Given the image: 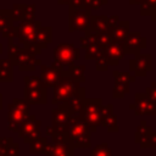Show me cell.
I'll use <instances>...</instances> for the list:
<instances>
[{
  "instance_id": "obj_3",
  "label": "cell",
  "mask_w": 156,
  "mask_h": 156,
  "mask_svg": "<svg viewBox=\"0 0 156 156\" xmlns=\"http://www.w3.org/2000/svg\"><path fill=\"white\" fill-rule=\"evenodd\" d=\"M101 99H89L85 98L82 110L79 112V117L89 126L91 132H96L98 127L101 126V108H102Z\"/></svg>"
},
{
  "instance_id": "obj_6",
  "label": "cell",
  "mask_w": 156,
  "mask_h": 156,
  "mask_svg": "<svg viewBox=\"0 0 156 156\" xmlns=\"http://www.w3.org/2000/svg\"><path fill=\"white\" fill-rule=\"evenodd\" d=\"M80 58V50L71 43H61L54 50V63L65 68L74 65Z\"/></svg>"
},
{
  "instance_id": "obj_31",
  "label": "cell",
  "mask_w": 156,
  "mask_h": 156,
  "mask_svg": "<svg viewBox=\"0 0 156 156\" xmlns=\"http://www.w3.org/2000/svg\"><path fill=\"white\" fill-rule=\"evenodd\" d=\"M102 127H105L108 132L111 133H117L118 132V123H117V116L115 113H112L111 116H108L102 123H101Z\"/></svg>"
},
{
  "instance_id": "obj_34",
  "label": "cell",
  "mask_w": 156,
  "mask_h": 156,
  "mask_svg": "<svg viewBox=\"0 0 156 156\" xmlns=\"http://www.w3.org/2000/svg\"><path fill=\"white\" fill-rule=\"evenodd\" d=\"M6 156H20V145L13 141V139L10 136L9 143L6 145Z\"/></svg>"
},
{
  "instance_id": "obj_1",
  "label": "cell",
  "mask_w": 156,
  "mask_h": 156,
  "mask_svg": "<svg viewBox=\"0 0 156 156\" xmlns=\"http://www.w3.org/2000/svg\"><path fill=\"white\" fill-rule=\"evenodd\" d=\"M67 136L73 147L89 149L91 146V129L78 115L73 116Z\"/></svg>"
},
{
  "instance_id": "obj_25",
  "label": "cell",
  "mask_w": 156,
  "mask_h": 156,
  "mask_svg": "<svg viewBox=\"0 0 156 156\" xmlns=\"http://www.w3.org/2000/svg\"><path fill=\"white\" fill-rule=\"evenodd\" d=\"M85 66L84 65H72L67 68V74L71 79H73L77 83H82L85 80Z\"/></svg>"
},
{
  "instance_id": "obj_44",
  "label": "cell",
  "mask_w": 156,
  "mask_h": 156,
  "mask_svg": "<svg viewBox=\"0 0 156 156\" xmlns=\"http://www.w3.org/2000/svg\"><path fill=\"white\" fill-rule=\"evenodd\" d=\"M10 136H5V138H0V156H5L6 152V145L9 143Z\"/></svg>"
},
{
  "instance_id": "obj_20",
  "label": "cell",
  "mask_w": 156,
  "mask_h": 156,
  "mask_svg": "<svg viewBox=\"0 0 156 156\" xmlns=\"http://www.w3.org/2000/svg\"><path fill=\"white\" fill-rule=\"evenodd\" d=\"M128 33H129V21H119L117 23V26L110 30L112 40H117V41H122V43L127 38Z\"/></svg>"
},
{
  "instance_id": "obj_36",
  "label": "cell",
  "mask_w": 156,
  "mask_h": 156,
  "mask_svg": "<svg viewBox=\"0 0 156 156\" xmlns=\"http://www.w3.org/2000/svg\"><path fill=\"white\" fill-rule=\"evenodd\" d=\"M35 20V5L29 4L23 7V21H34Z\"/></svg>"
},
{
  "instance_id": "obj_14",
  "label": "cell",
  "mask_w": 156,
  "mask_h": 156,
  "mask_svg": "<svg viewBox=\"0 0 156 156\" xmlns=\"http://www.w3.org/2000/svg\"><path fill=\"white\" fill-rule=\"evenodd\" d=\"M65 69L56 63H52L51 66L40 65V79L45 84L46 88H54L58 80L61 79Z\"/></svg>"
},
{
  "instance_id": "obj_11",
  "label": "cell",
  "mask_w": 156,
  "mask_h": 156,
  "mask_svg": "<svg viewBox=\"0 0 156 156\" xmlns=\"http://www.w3.org/2000/svg\"><path fill=\"white\" fill-rule=\"evenodd\" d=\"M41 126V122L38 121L35 118L34 115H29L27 117V119L20 126L17 133H18V136L24 140V143H32L33 140H35L37 138L40 136V128Z\"/></svg>"
},
{
  "instance_id": "obj_47",
  "label": "cell",
  "mask_w": 156,
  "mask_h": 156,
  "mask_svg": "<svg viewBox=\"0 0 156 156\" xmlns=\"http://www.w3.org/2000/svg\"><path fill=\"white\" fill-rule=\"evenodd\" d=\"M46 134H48V135H54V134H55V132H54V128H52L51 126L46 127Z\"/></svg>"
},
{
  "instance_id": "obj_23",
  "label": "cell",
  "mask_w": 156,
  "mask_h": 156,
  "mask_svg": "<svg viewBox=\"0 0 156 156\" xmlns=\"http://www.w3.org/2000/svg\"><path fill=\"white\" fill-rule=\"evenodd\" d=\"M48 146H49V141L45 136H39L35 140H33L30 143V147H29V152L32 155H43V154H46V150H48Z\"/></svg>"
},
{
  "instance_id": "obj_40",
  "label": "cell",
  "mask_w": 156,
  "mask_h": 156,
  "mask_svg": "<svg viewBox=\"0 0 156 156\" xmlns=\"http://www.w3.org/2000/svg\"><path fill=\"white\" fill-rule=\"evenodd\" d=\"M95 66H96V69H98V71H102V72H105V71L108 69L110 63H108V61L106 60V57L102 55V56H100L99 58L95 60Z\"/></svg>"
},
{
  "instance_id": "obj_18",
  "label": "cell",
  "mask_w": 156,
  "mask_h": 156,
  "mask_svg": "<svg viewBox=\"0 0 156 156\" xmlns=\"http://www.w3.org/2000/svg\"><path fill=\"white\" fill-rule=\"evenodd\" d=\"M85 100V88L79 85V88L77 89V91L74 93V95L71 96V99L65 104L69 110L71 112L73 113V116H77L79 115L80 110H82V106H83V102Z\"/></svg>"
},
{
  "instance_id": "obj_53",
  "label": "cell",
  "mask_w": 156,
  "mask_h": 156,
  "mask_svg": "<svg viewBox=\"0 0 156 156\" xmlns=\"http://www.w3.org/2000/svg\"><path fill=\"white\" fill-rule=\"evenodd\" d=\"M5 156H6V155H5Z\"/></svg>"
},
{
  "instance_id": "obj_21",
  "label": "cell",
  "mask_w": 156,
  "mask_h": 156,
  "mask_svg": "<svg viewBox=\"0 0 156 156\" xmlns=\"http://www.w3.org/2000/svg\"><path fill=\"white\" fill-rule=\"evenodd\" d=\"M52 40V28L50 26H40V28L37 32V41L39 44V48L43 50L50 44Z\"/></svg>"
},
{
  "instance_id": "obj_22",
  "label": "cell",
  "mask_w": 156,
  "mask_h": 156,
  "mask_svg": "<svg viewBox=\"0 0 156 156\" xmlns=\"http://www.w3.org/2000/svg\"><path fill=\"white\" fill-rule=\"evenodd\" d=\"M13 65L7 58L0 60V82H12Z\"/></svg>"
},
{
  "instance_id": "obj_27",
  "label": "cell",
  "mask_w": 156,
  "mask_h": 156,
  "mask_svg": "<svg viewBox=\"0 0 156 156\" xmlns=\"http://www.w3.org/2000/svg\"><path fill=\"white\" fill-rule=\"evenodd\" d=\"M84 50H85V55H84L85 60H96V58H99L100 56L104 55V48L98 45L96 41L93 43L91 45H89Z\"/></svg>"
},
{
  "instance_id": "obj_9",
  "label": "cell",
  "mask_w": 156,
  "mask_h": 156,
  "mask_svg": "<svg viewBox=\"0 0 156 156\" xmlns=\"http://www.w3.org/2000/svg\"><path fill=\"white\" fill-rule=\"evenodd\" d=\"M68 30L87 32L90 27L91 11L84 9H68Z\"/></svg>"
},
{
  "instance_id": "obj_42",
  "label": "cell",
  "mask_w": 156,
  "mask_h": 156,
  "mask_svg": "<svg viewBox=\"0 0 156 156\" xmlns=\"http://www.w3.org/2000/svg\"><path fill=\"white\" fill-rule=\"evenodd\" d=\"M145 95L147 96L149 100H151L152 102L156 104V82L151 83V85L146 88V90H145Z\"/></svg>"
},
{
  "instance_id": "obj_35",
  "label": "cell",
  "mask_w": 156,
  "mask_h": 156,
  "mask_svg": "<svg viewBox=\"0 0 156 156\" xmlns=\"http://www.w3.org/2000/svg\"><path fill=\"white\" fill-rule=\"evenodd\" d=\"M23 7H24V4H16L11 9V15H12L13 22L15 21H18V22L23 21Z\"/></svg>"
},
{
  "instance_id": "obj_15",
  "label": "cell",
  "mask_w": 156,
  "mask_h": 156,
  "mask_svg": "<svg viewBox=\"0 0 156 156\" xmlns=\"http://www.w3.org/2000/svg\"><path fill=\"white\" fill-rule=\"evenodd\" d=\"M123 48L126 54H140L141 49L146 48V38L139 32H129L123 41Z\"/></svg>"
},
{
  "instance_id": "obj_38",
  "label": "cell",
  "mask_w": 156,
  "mask_h": 156,
  "mask_svg": "<svg viewBox=\"0 0 156 156\" xmlns=\"http://www.w3.org/2000/svg\"><path fill=\"white\" fill-rule=\"evenodd\" d=\"M20 50V45L18 44H13V39H9V44H7V60L13 61L17 51Z\"/></svg>"
},
{
  "instance_id": "obj_24",
  "label": "cell",
  "mask_w": 156,
  "mask_h": 156,
  "mask_svg": "<svg viewBox=\"0 0 156 156\" xmlns=\"http://www.w3.org/2000/svg\"><path fill=\"white\" fill-rule=\"evenodd\" d=\"M151 133H152L151 126H149V124L146 123V121H141L140 124L138 126L136 130H135V134H134V140H135V143L143 144V143L147 139V136H149Z\"/></svg>"
},
{
  "instance_id": "obj_17",
  "label": "cell",
  "mask_w": 156,
  "mask_h": 156,
  "mask_svg": "<svg viewBox=\"0 0 156 156\" xmlns=\"http://www.w3.org/2000/svg\"><path fill=\"white\" fill-rule=\"evenodd\" d=\"M29 105H43L48 102L46 87L39 88H26L24 87V98Z\"/></svg>"
},
{
  "instance_id": "obj_37",
  "label": "cell",
  "mask_w": 156,
  "mask_h": 156,
  "mask_svg": "<svg viewBox=\"0 0 156 156\" xmlns=\"http://www.w3.org/2000/svg\"><path fill=\"white\" fill-rule=\"evenodd\" d=\"M108 0H84V9L85 10H99L102 5L107 4Z\"/></svg>"
},
{
  "instance_id": "obj_45",
  "label": "cell",
  "mask_w": 156,
  "mask_h": 156,
  "mask_svg": "<svg viewBox=\"0 0 156 156\" xmlns=\"http://www.w3.org/2000/svg\"><path fill=\"white\" fill-rule=\"evenodd\" d=\"M119 21H121V20H119V17H118L117 15H113V16L108 17V32H110L111 29H113V28L117 26V23H118Z\"/></svg>"
},
{
  "instance_id": "obj_49",
  "label": "cell",
  "mask_w": 156,
  "mask_h": 156,
  "mask_svg": "<svg viewBox=\"0 0 156 156\" xmlns=\"http://www.w3.org/2000/svg\"><path fill=\"white\" fill-rule=\"evenodd\" d=\"M58 4H66V5H69V2H71V0H56Z\"/></svg>"
},
{
  "instance_id": "obj_33",
  "label": "cell",
  "mask_w": 156,
  "mask_h": 156,
  "mask_svg": "<svg viewBox=\"0 0 156 156\" xmlns=\"http://www.w3.org/2000/svg\"><path fill=\"white\" fill-rule=\"evenodd\" d=\"M113 77L115 80H121V82H126V83H134L135 82V77L128 72H119V71H115L113 72Z\"/></svg>"
},
{
  "instance_id": "obj_2",
  "label": "cell",
  "mask_w": 156,
  "mask_h": 156,
  "mask_svg": "<svg viewBox=\"0 0 156 156\" xmlns=\"http://www.w3.org/2000/svg\"><path fill=\"white\" fill-rule=\"evenodd\" d=\"M30 105L24 99H13L11 104L7 105V129L11 132H17L20 126L30 115Z\"/></svg>"
},
{
  "instance_id": "obj_5",
  "label": "cell",
  "mask_w": 156,
  "mask_h": 156,
  "mask_svg": "<svg viewBox=\"0 0 156 156\" xmlns=\"http://www.w3.org/2000/svg\"><path fill=\"white\" fill-rule=\"evenodd\" d=\"M78 88H79V83L71 79L69 76L67 74V71H65L58 83L54 87V96L51 100L52 104L56 106L61 104H66L71 99V96L74 95Z\"/></svg>"
},
{
  "instance_id": "obj_46",
  "label": "cell",
  "mask_w": 156,
  "mask_h": 156,
  "mask_svg": "<svg viewBox=\"0 0 156 156\" xmlns=\"http://www.w3.org/2000/svg\"><path fill=\"white\" fill-rule=\"evenodd\" d=\"M69 9H84V0H71Z\"/></svg>"
},
{
  "instance_id": "obj_16",
  "label": "cell",
  "mask_w": 156,
  "mask_h": 156,
  "mask_svg": "<svg viewBox=\"0 0 156 156\" xmlns=\"http://www.w3.org/2000/svg\"><path fill=\"white\" fill-rule=\"evenodd\" d=\"M104 56L108 61L110 66H117L119 61L126 56L123 43L117 40H111V43L104 48Z\"/></svg>"
},
{
  "instance_id": "obj_43",
  "label": "cell",
  "mask_w": 156,
  "mask_h": 156,
  "mask_svg": "<svg viewBox=\"0 0 156 156\" xmlns=\"http://www.w3.org/2000/svg\"><path fill=\"white\" fill-rule=\"evenodd\" d=\"M93 43H95V38H94V35H91V34H88V33H85L82 38H80V46L83 48V49H87L89 45H91Z\"/></svg>"
},
{
  "instance_id": "obj_28",
  "label": "cell",
  "mask_w": 156,
  "mask_h": 156,
  "mask_svg": "<svg viewBox=\"0 0 156 156\" xmlns=\"http://www.w3.org/2000/svg\"><path fill=\"white\" fill-rule=\"evenodd\" d=\"M90 156H113V152L107 143H102L96 145L90 151Z\"/></svg>"
},
{
  "instance_id": "obj_4",
  "label": "cell",
  "mask_w": 156,
  "mask_h": 156,
  "mask_svg": "<svg viewBox=\"0 0 156 156\" xmlns=\"http://www.w3.org/2000/svg\"><path fill=\"white\" fill-rule=\"evenodd\" d=\"M40 26H41L40 21H35V20L20 22V24L16 26L18 43L24 45V48H33V49L41 51L37 41V32L40 28Z\"/></svg>"
},
{
  "instance_id": "obj_7",
  "label": "cell",
  "mask_w": 156,
  "mask_h": 156,
  "mask_svg": "<svg viewBox=\"0 0 156 156\" xmlns=\"http://www.w3.org/2000/svg\"><path fill=\"white\" fill-rule=\"evenodd\" d=\"M40 52L41 51L33 48H20L12 61V65H16L20 71L33 72L37 65H41V61L37 57V55H39Z\"/></svg>"
},
{
  "instance_id": "obj_32",
  "label": "cell",
  "mask_w": 156,
  "mask_h": 156,
  "mask_svg": "<svg viewBox=\"0 0 156 156\" xmlns=\"http://www.w3.org/2000/svg\"><path fill=\"white\" fill-rule=\"evenodd\" d=\"M94 38H95L96 44L100 45L101 48H105V46H106L107 44H110L111 40H112L111 34H110L108 30H107V32H102V33H98V34L94 35Z\"/></svg>"
},
{
  "instance_id": "obj_30",
  "label": "cell",
  "mask_w": 156,
  "mask_h": 156,
  "mask_svg": "<svg viewBox=\"0 0 156 156\" xmlns=\"http://www.w3.org/2000/svg\"><path fill=\"white\" fill-rule=\"evenodd\" d=\"M156 11V0H144L140 4V13L143 16H151Z\"/></svg>"
},
{
  "instance_id": "obj_12",
  "label": "cell",
  "mask_w": 156,
  "mask_h": 156,
  "mask_svg": "<svg viewBox=\"0 0 156 156\" xmlns=\"http://www.w3.org/2000/svg\"><path fill=\"white\" fill-rule=\"evenodd\" d=\"M129 68L133 76L145 77L149 71L152 69V55L151 54H136L129 61Z\"/></svg>"
},
{
  "instance_id": "obj_26",
  "label": "cell",
  "mask_w": 156,
  "mask_h": 156,
  "mask_svg": "<svg viewBox=\"0 0 156 156\" xmlns=\"http://www.w3.org/2000/svg\"><path fill=\"white\" fill-rule=\"evenodd\" d=\"M129 90H130V84L129 83L121 82V80H115L112 96H113V99H122V98H124L126 94L129 93Z\"/></svg>"
},
{
  "instance_id": "obj_50",
  "label": "cell",
  "mask_w": 156,
  "mask_h": 156,
  "mask_svg": "<svg viewBox=\"0 0 156 156\" xmlns=\"http://www.w3.org/2000/svg\"><path fill=\"white\" fill-rule=\"evenodd\" d=\"M2 108V95L0 94V110Z\"/></svg>"
},
{
  "instance_id": "obj_13",
  "label": "cell",
  "mask_w": 156,
  "mask_h": 156,
  "mask_svg": "<svg viewBox=\"0 0 156 156\" xmlns=\"http://www.w3.org/2000/svg\"><path fill=\"white\" fill-rule=\"evenodd\" d=\"M129 108L134 112L135 116L156 113V104L149 100L145 93H136L134 96V102L129 105Z\"/></svg>"
},
{
  "instance_id": "obj_52",
  "label": "cell",
  "mask_w": 156,
  "mask_h": 156,
  "mask_svg": "<svg viewBox=\"0 0 156 156\" xmlns=\"http://www.w3.org/2000/svg\"><path fill=\"white\" fill-rule=\"evenodd\" d=\"M155 116H156V113H155Z\"/></svg>"
},
{
  "instance_id": "obj_51",
  "label": "cell",
  "mask_w": 156,
  "mask_h": 156,
  "mask_svg": "<svg viewBox=\"0 0 156 156\" xmlns=\"http://www.w3.org/2000/svg\"><path fill=\"white\" fill-rule=\"evenodd\" d=\"M1 51H2V46H1V44H0V54H1Z\"/></svg>"
},
{
  "instance_id": "obj_29",
  "label": "cell",
  "mask_w": 156,
  "mask_h": 156,
  "mask_svg": "<svg viewBox=\"0 0 156 156\" xmlns=\"http://www.w3.org/2000/svg\"><path fill=\"white\" fill-rule=\"evenodd\" d=\"M13 24L11 10H0V33Z\"/></svg>"
},
{
  "instance_id": "obj_39",
  "label": "cell",
  "mask_w": 156,
  "mask_h": 156,
  "mask_svg": "<svg viewBox=\"0 0 156 156\" xmlns=\"http://www.w3.org/2000/svg\"><path fill=\"white\" fill-rule=\"evenodd\" d=\"M140 146L143 149H156V132H152Z\"/></svg>"
},
{
  "instance_id": "obj_10",
  "label": "cell",
  "mask_w": 156,
  "mask_h": 156,
  "mask_svg": "<svg viewBox=\"0 0 156 156\" xmlns=\"http://www.w3.org/2000/svg\"><path fill=\"white\" fill-rule=\"evenodd\" d=\"M73 118V113L71 110L65 105H57L55 110H52V124L51 127L54 128L55 133L58 134H67L71 122Z\"/></svg>"
},
{
  "instance_id": "obj_41",
  "label": "cell",
  "mask_w": 156,
  "mask_h": 156,
  "mask_svg": "<svg viewBox=\"0 0 156 156\" xmlns=\"http://www.w3.org/2000/svg\"><path fill=\"white\" fill-rule=\"evenodd\" d=\"M1 35L4 37V38H6L7 40L9 39H15V38H17V27L16 26H10V27H7L5 30H2L1 32Z\"/></svg>"
},
{
  "instance_id": "obj_19",
  "label": "cell",
  "mask_w": 156,
  "mask_h": 156,
  "mask_svg": "<svg viewBox=\"0 0 156 156\" xmlns=\"http://www.w3.org/2000/svg\"><path fill=\"white\" fill-rule=\"evenodd\" d=\"M107 30H108V17L107 16H91L90 27L85 33L95 35L98 33H102Z\"/></svg>"
},
{
  "instance_id": "obj_8",
  "label": "cell",
  "mask_w": 156,
  "mask_h": 156,
  "mask_svg": "<svg viewBox=\"0 0 156 156\" xmlns=\"http://www.w3.org/2000/svg\"><path fill=\"white\" fill-rule=\"evenodd\" d=\"M74 147L69 143L67 134L55 133L51 135V141L46 150V156H74Z\"/></svg>"
},
{
  "instance_id": "obj_48",
  "label": "cell",
  "mask_w": 156,
  "mask_h": 156,
  "mask_svg": "<svg viewBox=\"0 0 156 156\" xmlns=\"http://www.w3.org/2000/svg\"><path fill=\"white\" fill-rule=\"evenodd\" d=\"M143 1H144V0H129V2H130L132 5H140Z\"/></svg>"
}]
</instances>
